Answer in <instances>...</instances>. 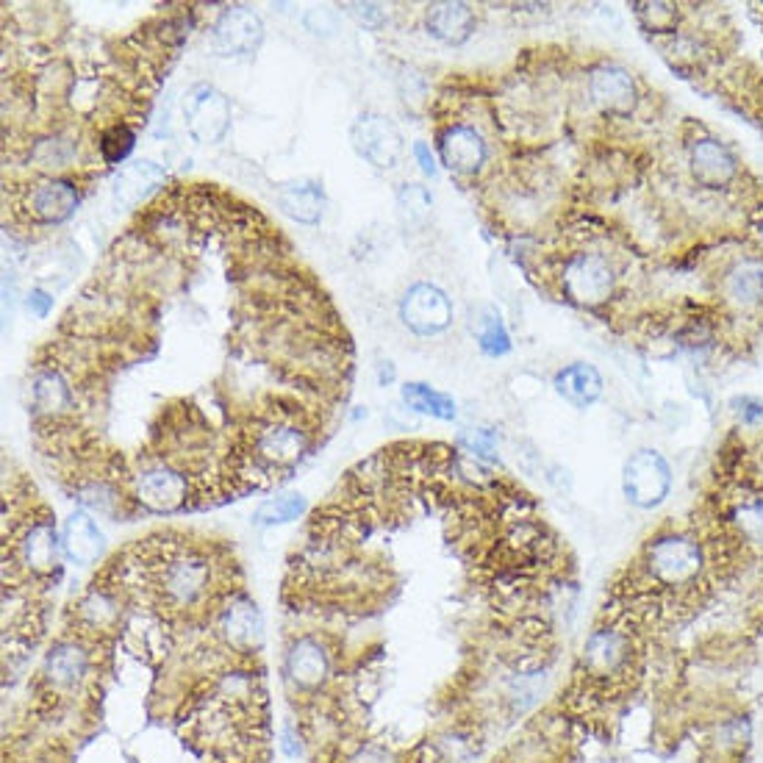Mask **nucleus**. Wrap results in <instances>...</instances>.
I'll return each mask as SVG.
<instances>
[{"mask_svg": "<svg viewBox=\"0 0 763 763\" xmlns=\"http://www.w3.org/2000/svg\"><path fill=\"white\" fill-rule=\"evenodd\" d=\"M742 406H747V408H744V412H739V414H742L744 423H761V419H763V403H759V400H742Z\"/></svg>", "mask_w": 763, "mask_h": 763, "instance_id": "nucleus-41", "label": "nucleus"}, {"mask_svg": "<svg viewBox=\"0 0 763 763\" xmlns=\"http://www.w3.org/2000/svg\"><path fill=\"white\" fill-rule=\"evenodd\" d=\"M581 664L597 683L625 681L636 664V642L631 631L622 625H597L583 642Z\"/></svg>", "mask_w": 763, "mask_h": 763, "instance_id": "nucleus-4", "label": "nucleus"}, {"mask_svg": "<svg viewBox=\"0 0 763 763\" xmlns=\"http://www.w3.org/2000/svg\"><path fill=\"white\" fill-rule=\"evenodd\" d=\"M31 159L39 170L50 172V178H53V172L72 165V159H76V145L67 137H61V133H53V137L39 139V142L33 145Z\"/></svg>", "mask_w": 763, "mask_h": 763, "instance_id": "nucleus-31", "label": "nucleus"}, {"mask_svg": "<svg viewBox=\"0 0 763 763\" xmlns=\"http://www.w3.org/2000/svg\"><path fill=\"white\" fill-rule=\"evenodd\" d=\"M76 616L78 622H81V627H87L89 633H98V636L117 631L122 622L120 594L103 586L89 588V592L78 600Z\"/></svg>", "mask_w": 763, "mask_h": 763, "instance_id": "nucleus-22", "label": "nucleus"}, {"mask_svg": "<svg viewBox=\"0 0 763 763\" xmlns=\"http://www.w3.org/2000/svg\"><path fill=\"white\" fill-rule=\"evenodd\" d=\"M350 142L353 150L375 170H392L403 156V137L395 122L384 115H373V111L353 122Z\"/></svg>", "mask_w": 763, "mask_h": 763, "instance_id": "nucleus-11", "label": "nucleus"}, {"mask_svg": "<svg viewBox=\"0 0 763 763\" xmlns=\"http://www.w3.org/2000/svg\"><path fill=\"white\" fill-rule=\"evenodd\" d=\"M165 170L156 161H131L128 167H122L115 181V204L122 206V209H137L142 200H148L165 184Z\"/></svg>", "mask_w": 763, "mask_h": 763, "instance_id": "nucleus-21", "label": "nucleus"}, {"mask_svg": "<svg viewBox=\"0 0 763 763\" xmlns=\"http://www.w3.org/2000/svg\"><path fill=\"white\" fill-rule=\"evenodd\" d=\"M280 750H284L286 759H300L303 755V744H300V736H297L291 727H284L280 731Z\"/></svg>", "mask_w": 763, "mask_h": 763, "instance_id": "nucleus-40", "label": "nucleus"}, {"mask_svg": "<svg viewBox=\"0 0 763 763\" xmlns=\"http://www.w3.org/2000/svg\"><path fill=\"white\" fill-rule=\"evenodd\" d=\"M78 204H81V192L76 184L56 176L28 184L20 192V211L39 226H59L70 220Z\"/></svg>", "mask_w": 763, "mask_h": 763, "instance_id": "nucleus-9", "label": "nucleus"}, {"mask_svg": "<svg viewBox=\"0 0 763 763\" xmlns=\"http://www.w3.org/2000/svg\"><path fill=\"white\" fill-rule=\"evenodd\" d=\"M217 633L222 644L239 655L256 653L264 644V616L248 594H234L217 614Z\"/></svg>", "mask_w": 763, "mask_h": 763, "instance_id": "nucleus-13", "label": "nucleus"}, {"mask_svg": "<svg viewBox=\"0 0 763 763\" xmlns=\"http://www.w3.org/2000/svg\"><path fill=\"white\" fill-rule=\"evenodd\" d=\"M458 445L464 453L480 464H501V442L497 434L489 428H469L467 434L458 436Z\"/></svg>", "mask_w": 763, "mask_h": 763, "instance_id": "nucleus-33", "label": "nucleus"}, {"mask_svg": "<svg viewBox=\"0 0 763 763\" xmlns=\"http://www.w3.org/2000/svg\"><path fill=\"white\" fill-rule=\"evenodd\" d=\"M564 295L577 306H603L616 286V272L611 261L600 254H577L564 264L561 272Z\"/></svg>", "mask_w": 763, "mask_h": 763, "instance_id": "nucleus-8", "label": "nucleus"}, {"mask_svg": "<svg viewBox=\"0 0 763 763\" xmlns=\"http://www.w3.org/2000/svg\"><path fill=\"white\" fill-rule=\"evenodd\" d=\"M308 511V501L300 492H286V495L272 497V501L261 503L256 508L254 522L258 527H275V525H289V522L300 519Z\"/></svg>", "mask_w": 763, "mask_h": 763, "instance_id": "nucleus-29", "label": "nucleus"}, {"mask_svg": "<svg viewBox=\"0 0 763 763\" xmlns=\"http://www.w3.org/2000/svg\"><path fill=\"white\" fill-rule=\"evenodd\" d=\"M133 142H137V133H133L131 126H126V122L106 126L98 139V153L103 159V165H120V161H126L128 153L133 150Z\"/></svg>", "mask_w": 763, "mask_h": 763, "instance_id": "nucleus-32", "label": "nucleus"}, {"mask_svg": "<svg viewBox=\"0 0 763 763\" xmlns=\"http://www.w3.org/2000/svg\"><path fill=\"white\" fill-rule=\"evenodd\" d=\"M59 553L61 536H56V527L48 516L28 522L14 542V558L28 575H50L59 566Z\"/></svg>", "mask_w": 763, "mask_h": 763, "instance_id": "nucleus-16", "label": "nucleus"}, {"mask_svg": "<svg viewBox=\"0 0 763 763\" xmlns=\"http://www.w3.org/2000/svg\"><path fill=\"white\" fill-rule=\"evenodd\" d=\"M89 670H92V653H89L87 644L65 638V642H56L50 653L44 655L42 677L59 692H70L87 681Z\"/></svg>", "mask_w": 763, "mask_h": 763, "instance_id": "nucleus-18", "label": "nucleus"}, {"mask_svg": "<svg viewBox=\"0 0 763 763\" xmlns=\"http://www.w3.org/2000/svg\"><path fill=\"white\" fill-rule=\"evenodd\" d=\"M473 334L486 356H506V353L511 350V336H508L506 325H503L501 314H497L492 306L480 308L478 317H475V323H473Z\"/></svg>", "mask_w": 763, "mask_h": 763, "instance_id": "nucleus-30", "label": "nucleus"}, {"mask_svg": "<svg viewBox=\"0 0 763 763\" xmlns=\"http://www.w3.org/2000/svg\"><path fill=\"white\" fill-rule=\"evenodd\" d=\"M347 11H350L356 20L367 22V26H380L384 22V9H380L378 3H350L347 6Z\"/></svg>", "mask_w": 763, "mask_h": 763, "instance_id": "nucleus-37", "label": "nucleus"}, {"mask_svg": "<svg viewBox=\"0 0 763 763\" xmlns=\"http://www.w3.org/2000/svg\"><path fill=\"white\" fill-rule=\"evenodd\" d=\"M425 26L439 42L464 44L475 31V9L469 3H434L425 11Z\"/></svg>", "mask_w": 763, "mask_h": 763, "instance_id": "nucleus-23", "label": "nucleus"}, {"mask_svg": "<svg viewBox=\"0 0 763 763\" xmlns=\"http://www.w3.org/2000/svg\"><path fill=\"white\" fill-rule=\"evenodd\" d=\"M31 400L33 408L50 419H59L61 414H70L72 408H76L72 386L67 384L65 375L53 367L39 369L31 378Z\"/></svg>", "mask_w": 763, "mask_h": 763, "instance_id": "nucleus-24", "label": "nucleus"}, {"mask_svg": "<svg viewBox=\"0 0 763 763\" xmlns=\"http://www.w3.org/2000/svg\"><path fill=\"white\" fill-rule=\"evenodd\" d=\"M555 392L564 397L569 406L575 408H588L600 400L603 395V378H600L597 369L592 364H569V367L561 369L553 380Z\"/></svg>", "mask_w": 763, "mask_h": 763, "instance_id": "nucleus-25", "label": "nucleus"}, {"mask_svg": "<svg viewBox=\"0 0 763 763\" xmlns=\"http://www.w3.org/2000/svg\"><path fill=\"white\" fill-rule=\"evenodd\" d=\"M392 378H395V369L380 367V380H392Z\"/></svg>", "mask_w": 763, "mask_h": 763, "instance_id": "nucleus-42", "label": "nucleus"}, {"mask_svg": "<svg viewBox=\"0 0 763 763\" xmlns=\"http://www.w3.org/2000/svg\"><path fill=\"white\" fill-rule=\"evenodd\" d=\"M50 306H53V297L48 295L44 289H31L28 291V308H31L37 317H48Z\"/></svg>", "mask_w": 763, "mask_h": 763, "instance_id": "nucleus-39", "label": "nucleus"}, {"mask_svg": "<svg viewBox=\"0 0 763 763\" xmlns=\"http://www.w3.org/2000/svg\"><path fill=\"white\" fill-rule=\"evenodd\" d=\"M215 583V564L204 549L181 547L167 549L159 555L150 569V588L161 608L192 611L209 600Z\"/></svg>", "mask_w": 763, "mask_h": 763, "instance_id": "nucleus-1", "label": "nucleus"}, {"mask_svg": "<svg viewBox=\"0 0 763 763\" xmlns=\"http://www.w3.org/2000/svg\"><path fill=\"white\" fill-rule=\"evenodd\" d=\"M400 395H403V403H406L412 412L428 414V417L442 419V423L456 419V400L442 395V392L430 389L428 384H403Z\"/></svg>", "mask_w": 763, "mask_h": 763, "instance_id": "nucleus-28", "label": "nucleus"}, {"mask_svg": "<svg viewBox=\"0 0 763 763\" xmlns=\"http://www.w3.org/2000/svg\"><path fill=\"white\" fill-rule=\"evenodd\" d=\"M131 495L139 506L153 511V514H172V511L187 506L192 486H189L184 469L159 462L133 475Z\"/></svg>", "mask_w": 763, "mask_h": 763, "instance_id": "nucleus-7", "label": "nucleus"}, {"mask_svg": "<svg viewBox=\"0 0 763 763\" xmlns=\"http://www.w3.org/2000/svg\"><path fill=\"white\" fill-rule=\"evenodd\" d=\"M184 126L200 145H217L231 131V100L211 83H195L184 95Z\"/></svg>", "mask_w": 763, "mask_h": 763, "instance_id": "nucleus-6", "label": "nucleus"}, {"mask_svg": "<svg viewBox=\"0 0 763 763\" xmlns=\"http://www.w3.org/2000/svg\"><path fill=\"white\" fill-rule=\"evenodd\" d=\"M642 564L655 586L683 592V588L697 586L700 577L705 575L708 553H705L703 542H697V536H692V533L670 531L650 538Z\"/></svg>", "mask_w": 763, "mask_h": 763, "instance_id": "nucleus-3", "label": "nucleus"}, {"mask_svg": "<svg viewBox=\"0 0 763 763\" xmlns=\"http://www.w3.org/2000/svg\"><path fill=\"white\" fill-rule=\"evenodd\" d=\"M414 159L419 161V170L425 172V176H436V156H434V150L428 148L425 142H414Z\"/></svg>", "mask_w": 763, "mask_h": 763, "instance_id": "nucleus-38", "label": "nucleus"}, {"mask_svg": "<svg viewBox=\"0 0 763 763\" xmlns=\"http://www.w3.org/2000/svg\"><path fill=\"white\" fill-rule=\"evenodd\" d=\"M106 536L98 527V522L87 514V511H76L67 516L65 527H61V553L78 566H89L103 555Z\"/></svg>", "mask_w": 763, "mask_h": 763, "instance_id": "nucleus-20", "label": "nucleus"}, {"mask_svg": "<svg viewBox=\"0 0 763 763\" xmlns=\"http://www.w3.org/2000/svg\"><path fill=\"white\" fill-rule=\"evenodd\" d=\"M278 206L303 226H314L325 215V192L314 181H291L278 189Z\"/></svg>", "mask_w": 763, "mask_h": 763, "instance_id": "nucleus-26", "label": "nucleus"}, {"mask_svg": "<svg viewBox=\"0 0 763 763\" xmlns=\"http://www.w3.org/2000/svg\"><path fill=\"white\" fill-rule=\"evenodd\" d=\"M264 22L250 6H231L217 17L211 28V48L222 59H239L261 48Z\"/></svg>", "mask_w": 763, "mask_h": 763, "instance_id": "nucleus-12", "label": "nucleus"}, {"mask_svg": "<svg viewBox=\"0 0 763 763\" xmlns=\"http://www.w3.org/2000/svg\"><path fill=\"white\" fill-rule=\"evenodd\" d=\"M588 95L605 115H631L638 100L636 81L620 65H603L588 78Z\"/></svg>", "mask_w": 763, "mask_h": 763, "instance_id": "nucleus-19", "label": "nucleus"}, {"mask_svg": "<svg viewBox=\"0 0 763 763\" xmlns=\"http://www.w3.org/2000/svg\"><path fill=\"white\" fill-rule=\"evenodd\" d=\"M733 525H736L739 536L750 544H763V497L742 503L733 511Z\"/></svg>", "mask_w": 763, "mask_h": 763, "instance_id": "nucleus-35", "label": "nucleus"}, {"mask_svg": "<svg viewBox=\"0 0 763 763\" xmlns=\"http://www.w3.org/2000/svg\"><path fill=\"white\" fill-rule=\"evenodd\" d=\"M439 159L450 172L473 178L489 161V145L478 128L467 122H453L439 133Z\"/></svg>", "mask_w": 763, "mask_h": 763, "instance_id": "nucleus-15", "label": "nucleus"}, {"mask_svg": "<svg viewBox=\"0 0 763 763\" xmlns=\"http://www.w3.org/2000/svg\"><path fill=\"white\" fill-rule=\"evenodd\" d=\"M311 447V430L297 419V412L269 408L248 434V462L258 473H286Z\"/></svg>", "mask_w": 763, "mask_h": 763, "instance_id": "nucleus-2", "label": "nucleus"}, {"mask_svg": "<svg viewBox=\"0 0 763 763\" xmlns=\"http://www.w3.org/2000/svg\"><path fill=\"white\" fill-rule=\"evenodd\" d=\"M688 172L705 189H722L739 176V159L720 139H697L688 145Z\"/></svg>", "mask_w": 763, "mask_h": 763, "instance_id": "nucleus-17", "label": "nucleus"}, {"mask_svg": "<svg viewBox=\"0 0 763 763\" xmlns=\"http://www.w3.org/2000/svg\"><path fill=\"white\" fill-rule=\"evenodd\" d=\"M330 677V653L317 636L291 638L284 653V681L295 692H317Z\"/></svg>", "mask_w": 763, "mask_h": 763, "instance_id": "nucleus-14", "label": "nucleus"}, {"mask_svg": "<svg viewBox=\"0 0 763 763\" xmlns=\"http://www.w3.org/2000/svg\"><path fill=\"white\" fill-rule=\"evenodd\" d=\"M400 319L417 336H436L450 328L453 303L445 289L428 284V280H419V284L408 286L406 295H403Z\"/></svg>", "mask_w": 763, "mask_h": 763, "instance_id": "nucleus-10", "label": "nucleus"}, {"mask_svg": "<svg viewBox=\"0 0 763 763\" xmlns=\"http://www.w3.org/2000/svg\"><path fill=\"white\" fill-rule=\"evenodd\" d=\"M397 209H400V217L406 222H425L430 217V209H434V198L419 184H406L397 192Z\"/></svg>", "mask_w": 763, "mask_h": 763, "instance_id": "nucleus-34", "label": "nucleus"}, {"mask_svg": "<svg viewBox=\"0 0 763 763\" xmlns=\"http://www.w3.org/2000/svg\"><path fill=\"white\" fill-rule=\"evenodd\" d=\"M675 473L672 464L653 447H642L633 453L622 469V492L631 506L642 511H655L664 506L666 497L672 495Z\"/></svg>", "mask_w": 763, "mask_h": 763, "instance_id": "nucleus-5", "label": "nucleus"}, {"mask_svg": "<svg viewBox=\"0 0 763 763\" xmlns=\"http://www.w3.org/2000/svg\"><path fill=\"white\" fill-rule=\"evenodd\" d=\"M638 22L653 33H670L677 26V6L675 3H636Z\"/></svg>", "mask_w": 763, "mask_h": 763, "instance_id": "nucleus-36", "label": "nucleus"}, {"mask_svg": "<svg viewBox=\"0 0 763 763\" xmlns=\"http://www.w3.org/2000/svg\"><path fill=\"white\" fill-rule=\"evenodd\" d=\"M727 300L736 308H755L763 303V261H742L725 280Z\"/></svg>", "mask_w": 763, "mask_h": 763, "instance_id": "nucleus-27", "label": "nucleus"}]
</instances>
